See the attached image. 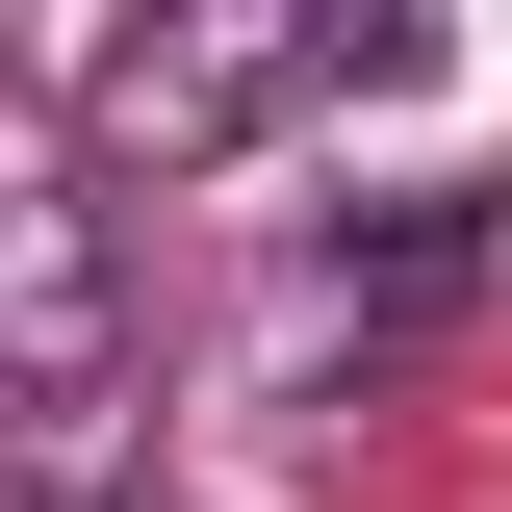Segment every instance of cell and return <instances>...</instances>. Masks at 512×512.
<instances>
[{
    "instance_id": "2",
    "label": "cell",
    "mask_w": 512,
    "mask_h": 512,
    "mask_svg": "<svg viewBox=\"0 0 512 512\" xmlns=\"http://www.w3.org/2000/svg\"><path fill=\"white\" fill-rule=\"evenodd\" d=\"M103 333H128V231L103 205H0V410H128Z\"/></svg>"
},
{
    "instance_id": "1",
    "label": "cell",
    "mask_w": 512,
    "mask_h": 512,
    "mask_svg": "<svg viewBox=\"0 0 512 512\" xmlns=\"http://www.w3.org/2000/svg\"><path fill=\"white\" fill-rule=\"evenodd\" d=\"M77 103H103V154L180 180V154H256V128L308 103V26H282V0H180V26H103Z\"/></svg>"
}]
</instances>
